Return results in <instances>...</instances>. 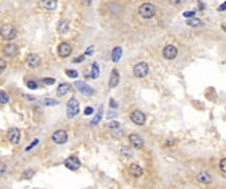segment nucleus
Returning <instances> with one entry per match:
<instances>
[{
  "label": "nucleus",
  "mask_w": 226,
  "mask_h": 189,
  "mask_svg": "<svg viewBox=\"0 0 226 189\" xmlns=\"http://www.w3.org/2000/svg\"><path fill=\"white\" fill-rule=\"evenodd\" d=\"M93 51H95V47H93V46H89L87 50H85V54H84V56H92Z\"/></svg>",
  "instance_id": "f704fd0d"
},
{
  "label": "nucleus",
  "mask_w": 226,
  "mask_h": 189,
  "mask_svg": "<svg viewBox=\"0 0 226 189\" xmlns=\"http://www.w3.org/2000/svg\"><path fill=\"white\" fill-rule=\"evenodd\" d=\"M121 153H122V155H126V157H131V155H133V151H131L129 147H122Z\"/></svg>",
  "instance_id": "cd10ccee"
},
{
  "label": "nucleus",
  "mask_w": 226,
  "mask_h": 189,
  "mask_svg": "<svg viewBox=\"0 0 226 189\" xmlns=\"http://www.w3.org/2000/svg\"><path fill=\"white\" fill-rule=\"evenodd\" d=\"M0 35H2L4 39L11 41V39H14L16 35V28L14 26H11V24H4V26H2V28H0Z\"/></svg>",
  "instance_id": "f03ea898"
},
{
  "label": "nucleus",
  "mask_w": 226,
  "mask_h": 189,
  "mask_svg": "<svg viewBox=\"0 0 226 189\" xmlns=\"http://www.w3.org/2000/svg\"><path fill=\"white\" fill-rule=\"evenodd\" d=\"M34 173H35L34 169H26L23 172V174H22V178L23 180H30L33 176H34Z\"/></svg>",
  "instance_id": "a878e982"
},
{
  "label": "nucleus",
  "mask_w": 226,
  "mask_h": 189,
  "mask_svg": "<svg viewBox=\"0 0 226 189\" xmlns=\"http://www.w3.org/2000/svg\"><path fill=\"white\" fill-rule=\"evenodd\" d=\"M41 103H42L43 105H58L60 103H58V100H56V99H42L41 100Z\"/></svg>",
  "instance_id": "b1692460"
},
{
  "label": "nucleus",
  "mask_w": 226,
  "mask_h": 189,
  "mask_svg": "<svg viewBox=\"0 0 226 189\" xmlns=\"http://www.w3.org/2000/svg\"><path fill=\"white\" fill-rule=\"evenodd\" d=\"M110 107H111V108H117V107H118L117 101H115L114 99H111V100H110Z\"/></svg>",
  "instance_id": "4c0bfd02"
},
{
  "label": "nucleus",
  "mask_w": 226,
  "mask_h": 189,
  "mask_svg": "<svg viewBox=\"0 0 226 189\" xmlns=\"http://www.w3.org/2000/svg\"><path fill=\"white\" fill-rule=\"evenodd\" d=\"M119 84V72L117 69H113L111 75H110V81H108V87L110 88H115Z\"/></svg>",
  "instance_id": "dca6fc26"
},
{
  "label": "nucleus",
  "mask_w": 226,
  "mask_h": 189,
  "mask_svg": "<svg viewBox=\"0 0 226 189\" xmlns=\"http://www.w3.org/2000/svg\"><path fill=\"white\" fill-rule=\"evenodd\" d=\"M7 139L12 145H19L20 142V131L18 128H10L7 134Z\"/></svg>",
  "instance_id": "0eeeda50"
},
{
  "label": "nucleus",
  "mask_w": 226,
  "mask_h": 189,
  "mask_svg": "<svg viewBox=\"0 0 226 189\" xmlns=\"http://www.w3.org/2000/svg\"><path fill=\"white\" fill-rule=\"evenodd\" d=\"M148 72H149V66H148L146 62H138L137 65H134V68H133L134 76L138 77V79L145 77L148 75Z\"/></svg>",
  "instance_id": "7ed1b4c3"
},
{
  "label": "nucleus",
  "mask_w": 226,
  "mask_h": 189,
  "mask_svg": "<svg viewBox=\"0 0 226 189\" xmlns=\"http://www.w3.org/2000/svg\"><path fill=\"white\" fill-rule=\"evenodd\" d=\"M71 53H72V47H71V45H69V43L64 42V43H61L58 46V56L63 57V58H65V57H69V56H71Z\"/></svg>",
  "instance_id": "f8f14e48"
},
{
  "label": "nucleus",
  "mask_w": 226,
  "mask_h": 189,
  "mask_svg": "<svg viewBox=\"0 0 226 189\" xmlns=\"http://www.w3.org/2000/svg\"><path fill=\"white\" fill-rule=\"evenodd\" d=\"M65 73H67V76H68V77H71V79H76V77L79 76V73H77L76 70H71V69L65 70Z\"/></svg>",
  "instance_id": "c85d7f7f"
},
{
  "label": "nucleus",
  "mask_w": 226,
  "mask_h": 189,
  "mask_svg": "<svg viewBox=\"0 0 226 189\" xmlns=\"http://www.w3.org/2000/svg\"><path fill=\"white\" fill-rule=\"evenodd\" d=\"M88 69V72H91L89 73V79H98V76H99V66H98V64H92Z\"/></svg>",
  "instance_id": "a211bd4d"
},
{
  "label": "nucleus",
  "mask_w": 226,
  "mask_h": 189,
  "mask_svg": "<svg viewBox=\"0 0 226 189\" xmlns=\"http://www.w3.org/2000/svg\"><path fill=\"white\" fill-rule=\"evenodd\" d=\"M7 172V166H6V163H3V162H0V177L2 176H4V173Z\"/></svg>",
  "instance_id": "2f4dec72"
},
{
  "label": "nucleus",
  "mask_w": 226,
  "mask_h": 189,
  "mask_svg": "<svg viewBox=\"0 0 226 189\" xmlns=\"http://www.w3.org/2000/svg\"><path fill=\"white\" fill-rule=\"evenodd\" d=\"M122 57V49L121 47H114V50L111 53V60L113 62H118Z\"/></svg>",
  "instance_id": "aec40b11"
},
{
  "label": "nucleus",
  "mask_w": 226,
  "mask_h": 189,
  "mask_svg": "<svg viewBox=\"0 0 226 189\" xmlns=\"http://www.w3.org/2000/svg\"><path fill=\"white\" fill-rule=\"evenodd\" d=\"M42 83L45 84V85H53L56 83V80L54 79H42Z\"/></svg>",
  "instance_id": "473e14b6"
},
{
  "label": "nucleus",
  "mask_w": 226,
  "mask_h": 189,
  "mask_svg": "<svg viewBox=\"0 0 226 189\" xmlns=\"http://www.w3.org/2000/svg\"><path fill=\"white\" fill-rule=\"evenodd\" d=\"M41 4H42V7L46 8V10H54L57 6V2H54V0H43Z\"/></svg>",
  "instance_id": "4be33fe9"
},
{
  "label": "nucleus",
  "mask_w": 226,
  "mask_h": 189,
  "mask_svg": "<svg viewBox=\"0 0 226 189\" xmlns=\"http://www.w3.org/2000/svg\"><path fill=\"white\" fill-rule=\"evenodd\" d=\"M52 139L54 143H58V145H63L68 141V133L65 130H57L53 133L52 135Z\"/></svg>",
  "instance_id": "39448f33"
},
{
  "label": "nucleus",
  "mask_w": 226,
  "mask_h": 189,
  "mask_svg": "<svg viewBox=\"0 0 226 189\" xmlns=\"http://www.w3.org/2000/svg\"><path fill=\"white\" fill-rule=\"evenodd\" d=\"M26 62L30 68H38L39 64H41V57L38 54H30L27 57Z\"/></svg>",
  "instance_id": "4468645a"
},
{
  "label": "nucleus",
  "mask_w": 226,
  "mask_h": 189,
  "mask_svg": "<svg viewBox=\"0 0 226 189\" xmlns=\"http://www.w3.org/2000/svg\"><path fill=\"white\" fill-rule=\"evenodd\" d=\"M129 172H130V174L133 176V177H139L143 170H142L141 165H138V163H131V165L129 166Z\"/></svg>",
  "instance_id": "f3484780"
},
{
  "label": "nucleus",
  "mask_w": 226,
  "mask_h": 189,
  "mask_svg": "<svg viewBox=\"0 0 226 189\" xmlns=\"http://www.w3.org/2000/svg\"><path fill=\"white\" fill-rule=\"evenodd\" d=\"M83 4H84V6H89V4H91V2H84Z\"/></svg>",
  "instance_id": "c03bdc74"
},
{
  "label": "nucleus",
  "mask_w": 226,
  "mask_h": 189,
  "mask_svg": "<svg viewBox=\"0 0 226 189\" xmlns=\"http://www.w3.org/2000/svg\"><path fill=\"white\" fill-rule=\"evenodd\" d=\"M26 85H27V88H28V89H33V91L38 88V84H37L35 81H27Z\"/></svg>",
  "instance_id": "7c9ffc66"
},
{
  "label": "nucleus",
  "mask_w": 226,
  "mask_h": 189,
  "mask_svg": "<svg viewBox=\"0 0 226 189\" xmlns=\"http://www.w3.org/2000/svg\"><path fill=\"white\" fill-rule=\"evenodd\" d=\"M79 101L76 100L75 97H72L71 100L68 101V105H67V116L68 118H73L79 114Z\"/></svg>",
  "instance_id": "20e7f679"
},
{
  "label": "nucleus",
  "mask_w": 226,
  "mask_h": 189,
  "mask_svg": "<svg viewBox=\"0 0 226 189\" xmlns=\"http://www.w3.org/2000/svg\"><path fill=\"white\" fill-rule=\"evenodd\" d=\"M129 141H130V143H131V146L135 147V149H142L143 141H142V138L139 137V135H137V134H130V135H129Z\"/></svg>",
  "instance_id": "9b49d317"
},
{
  "label": "nucleus",
  "mask_w": 226,
  "mask_h": 189,
  "mask_svg": "<svg viewBox=\"0 0 226 189\" xmlns=\"http://www.w3.org/2000/svg\"><path fill=\"white\" fill-rule=\"evenodd\" d=\"M219 169H221V172L225 174L226 173V158H223V159H221L219 161Z\"/></svg>",
  "instance_id": "c756f323"
},
{
  "label": "nucleus",
  "mask_w": 226,
  "mask_h": 189,
  "mask_svg": "<svg viewBox=\"0 0 226 189\" xmlns=\"http://www.w3.org/2000/svg\"><path fill=\"white\" fill-rule=\"evenodd\" d=\"M84 58H85V56H79V57H76V58L73 60V62H75V64H80V62H83V61H84Z\"/></svg>",
  "instance_id": "c9c22d12"
},
{
  "label": "nucleus",
  "mask_w": 226,
  "mask_h": 189,
  "mask_svg": "<svg viewBox=\"0 0 226 189\" xmlns=\"http://www.w3.org/2000/svg\"><path fill=\"white\" fill-rule=\"evenodd\" d=\"M114 116H117V114H114V112H108V115H107V118H108V119H111V118H114Z\"/></svg>",
  "instance_id": "79ce46f5"
},
{
  "label": "nucleus",
  "mask_w": 226,
  "mask_h": 189,
  "mask_svg": "<svg viewBox=\"0 0 226 189\" xmlns=\"http://www.w3.org/2000/svg\"><path fill=\"white\" fill-rule=\"evenodd\" d=\"M102 115H103V108H99V111H98V114L95 115V118L92 119L89 124H91V126H96L98 123L100 122V119H102Z\"/></svg>",
  "instance_id": "5701e85b"
},
{
  "label": "nucleus",
  "mask_w": 226,
  "mask_h": 189,
  "mask_svg": "<svg viewBox=\"0 0 226 189\" xmlns=\"http://www.w3.org/2000/svg\"><path fill=\"white\" fill-rule=\"evenodd\" d=\"M76 88L79 89L81 93H84L85 96H89V94L95 93V91H93V89L89 87V85H87L85 83H83V81H76Z\"/></svg>",
  "instance_id": "9d476101"
},
{
  "label": "nucleus",
  "mask_w": 226,
  "mask_h": 189,
  "mask_svg": "<svg viewBox=\"0 0 226 189\" xmlns=\"http://www.w3.org/2000/svg\"><path fill=\"white\" fill-rule=\"evenodd\" d=\"M119 126H121V124H119L118 122H113V123H110V124H108L110 128H115V130H118V128H119Z\"/></svg>",
  "instance_id": "e433bc0d"
},
{
  "label": "nucleus",
  "mask_w": 226,
  "mask_h": 189,
  "mask_svg": "<svg viewBox=\"0 0 226 189\" xmlns=\"http://www.w3.org/2000/svg\"><path fill=\"white\" fill-rule=\"evenodd\" d=\"M92 112H93V109L91 108V107H87V108L84 109V114H85V115H91Z\"/></svg>",
  "instance_id": "58836bf2"
},
{
  "label": "nucleus",
  "mask_w": 226,
  "mask_h": 189,
  "mask_svg": "<svg viewBox=\"0 0 226 189\" xmlns=\"http://www.w3.org/2000/svg\"><path fill=\"white\" fill-rule=\"evenodd\" d=\"M18 53V46L14 43H8L7 46H4L3 49V54L6 57H14Z\"/></svg>",
  "instance_id": "2eb2a0df"
},
{
  "label": "nucleus",
  "mask_w": 226,
  "mask_h": 189,
  "mask_svg": "<svg viewBox=\"0 0 226 189\" xmlns=\"http://www.w3.org/2000/svg\"><path fill=\"white\" fill-rule=\"evenodd\" d=\"M211 176L210 173H207V172H200V173L196 176V181L199 184H203V185H207V184L211 182Z\"/></svg>",
  "instance_id": "ddd939ff"
},
{
  "label": "nucleus",
  "mask_w": 226,
  "mask_h": 189,
  "mask_svg": "<svg viewBox=\"0 0 226 189\" xmlns=\"http://www.w3.org/2000/svg\"><path fill=\"white\" fill-rule=\"evenodd\" d=\"M184 16H187L188 19H190V18H194V12H184Z\"/></svg>",
  "instance_id": "a19ab883"
},
{
  "label": "nucleus",
  "mask_w": 226,
  "mask_h": 189,
  "mask_svg": "<svg viewBox=\"0 0 226 189\" xmlns=\"http://www.w3.org/2000/svg\"><path fill=\"white\" fill-rule=\"evenodd\" d=\"M6 68H7L6 61H4L3 58H0V73H3L4 70H6Z\"/></svg>",
  "instance_id": "72a5a7b5"
},
{
  "label": "nucleus",
  "mask_w": 226,
  "mask_h": 189,
  "mask_svg": "<svg viewBox=\"0 0 226 189\" xmlns=\"http://www.w3.org/2000/svg\"><path fill=\"white\" fill-rule=\"evenodd\" d=\"M130 119H131V122H133L134 124L142 126L143 123H145V120H146V116H145V114H143V112L135 109V111H133V112L130 114Z\"/></svg>",
  "instance_id": "423d86ee"
},
{
  "label": "nucleus",
  "mask_w": 226,
  "mask_h": 189,
  "mask_svg": "<svg viewBox=\"0 0 226 189\" xmlns=\"http://www.w3.org/2000/svg\"><path fill=\"white\" fill-rule=\"evenodd\" d=\"M187 24L188 26H191V27H194V28H198L202 26V20L198 19V18H190V19H187Z\"/></svg>",
  "instance_id": "412c9836"
},
{
  "label": "nucleus",
  "mask_w": 226,
  "mask_h": 189,
  "mask_svg": "<svg viewBox=\"0 0 226 189\" xmlns=\"http://www.w3.org/2000/svg\"><path fill=\"white\" fill-rule=\"evenodd\" d=\"M69 91H71V85L69 84H61L58 88H57V94L58 96H65Z\"/></svg>",
  "instance_id": "6ab92c4d"
},
{
  "label": "nucleus",
  "mask_w": 226,
  "mask_h": 189,
  "mask_svg": "<svg viewBox=\"0 0 226 189\" xmlns=\"http://www.w3.org/2000/svg\"><path fill=\"white\" fill-rule=\"evenodd\" d=\"M163 56H164V58H167V60H173L175 57L178 56V49H176V46H173V45H167L163 50Z\"/></svg>",
  "instance_id": "6e6552de"
},
{
  "label": "nucleus",
  "mask_w": 226,
  "mask_h": 189,
  "mask_svg": "<svg viewBox=\"0 0 226 189\" xmlns=\"http://www.w3.org/2000/svg\"><path fill=\"white\" fill-rule=\"evenodd\" d=\"M138 14L141 15V18L143 19H150L153 18L156 14V7L152 3H143L138 10Z\"/></svg>",
  "instance_id": "f257e3e1"
},
{
  "label": "nucleus",
  "mask_w": 226,
  "mask_h": 189,
  "mask_svg": "<svg viewBox=\"0 0 226 189\" xmlns=\"http://www.w3.org/2000/svg\"><path fill=\"white\" fill-rule=\"evenodd\" d=\"M225 6H226V3H223L222 6H221V7L218 8V10H219V11H223V10H225Z\"/></svg>",
  "instance_id": "37998d69"
},
{
  "label": "nucleus",
  "mask_w": 226,
  "mask_h": 189,
  "mask_svg": "<svg viewBox=\"0 0 226 189\" xmlns=\"http://www.w3.org/2000/svg\"><path fill=\"white\" fill-rule=\"evenodd\" d=\"M37 143H38V141H34V142H33V143H31V145H30V146H28V147H27V149H26V151H28V150H31V149H33V147H34V146L37 145Z\"/></svg>",
  "instance_id": "ea45409f"
},
{
  "label": "nucleus",
  "mask_w": 226,
  "mask_h": 189,
  "mask_svg": "<svg viewBox=\"0 0 226 189\" xmlns=\"http://www.w3.org/2000/svg\"><path fill=\"white\" fill-rule=\"evenodd\" d=\"M65 166H67V169L69 170H77V169H80V166H81V163L79 161V158L77 157H69L65 159Z\"/></svg>",
  "instance_id": "1a4fd4ad"
},
{
  "label": "nucleus",
  "mask_w": 226,
  "mask_h": 189,
  "mask_svg": "<svg viewBox=\"0 0 226 189\" xmlns=\"http://www.w3.org/2000/svg\"><path fill=\"white\" fill-rule=\"evenodd\" d=\"M69 30V23L68 22H61L58 24V32L60 34H65V32H68Z\"/></svg>",
  "instance_id": "393cba45"
},
{
  "label": "nucleus",
  "mask_w": 226,
  "mask_h": 189,
  "mask_svg": "<svg viewBox=\"0 0 226 189\" xmlns=\"http://www.w3.org/2000/svg\"><path fill=\"white\" fill-rule=\"evenodd\" d=\"M7 101H8V94H7V92L0 91V104H7Z\"/></svg>",
  "instance_id": "bb28decb"
}]
</instances>
